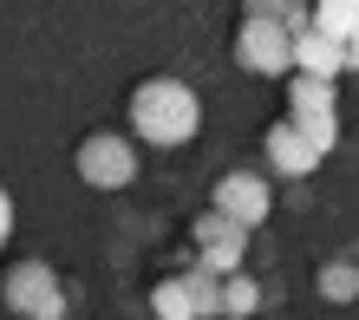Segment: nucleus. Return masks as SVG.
<instances>
[{
    "instance_id": "nucleus-1",
    "label": "nucleus",
    "mask_w": 359,
    "mask_h": 320,
    "mask_svg": "<svg viewBox=\"0 0 359 320\" xmlns=\"http://www.w3.org/2000/svg\"><path fill=\"white\" fill-rule=\"evenodd\" d=\"M124 118H131V138L157 144V151H177V144H189V138L203 131V98H196V85L157 72V79H137L131 85Z\"/></svg>"
},
{
    "instance_id": "nucleus-2",
    "label": "nucleus",
    "mask_w": 359,
    "mask_h": 320,
    "mask_svg": "<svg viewBox=\"0 0 359 320\" xmlns=\"http://www.w3.org/2000/svg\"><path fill=\"white\" fill-rule=\"evenodd\" d=\"M0 301L13 320H66V281H59L53 262H13L0 274Z\"/></svg>"
},
{
    "instance_id": "nucleus-3",
    "label": "nucleus",
    "mask_w": 359,
    "mask_h": 320,
    "mask_svg": "<svg viewBox=\"0 0 359 320\" xmlns=\"http://www.w3.org/2000/svg\"><path fill=\"white\" fill-rule=\"evenodd\" d=\"M72 170L86 189H131L137 183V144L124 131H92V138H79Z\"/></svg>"
},
{
    "instance_id": "nucleus-4",
    "label": "nucleus",
    "mask_w": 359,
    "mask_h": 320,
    "mask_svg": "<svg viewBox=\"0 0 359 320\" xmlns=\"http://www.w3.org/2000/svg\"><path fill=\"white\" fill-rule=\"evenodd\" d=\"M189 242H196V262H189V268L216 274V281L242 274V262H248V229L236 216H222V209H209V216L189 222Z\"/></svg>"
},
{
    "instance_id": "nucleus-5",
    "label": "nucleus",
    "mask_w": 359,
    "mask_h": 320,
    "mask_svg": "<svg viewBox=\"0 0 359 320\" xmlns=\"http://www.w3.org/2000/svg\"><path fill=\"white\" fill-rule=\"evenodd\" d=\"M236 66L255 79H287L294 72V39L281 20H242L236 27Z\"/></svg>"
},
{
    "instance_id": "nucleus-6",
    "label": "nucleus",
    "mask_w": 359,
    "mask_h": 320,
    "mask_svg": "<svg viewBox=\"0 0 359 320\" xmlns=\"http://www.w3.org/2000/svg\"><path fill=\"white\" fill-rule=\"evenodd\" d=\"M209 209H222V216H236L248 236L274 216V189L262 170H229V177H216V196H209Z\"/></svg>"
},
{
    "instance_id": "nucleus-7",
    "label": "nucleus",
    "mask_w": 359,
    "mask_h": 320,
    "mask_svg": "<svg viewBox=\"0 0 359 320\" xmlns=\"http://www.w3.org/2000/svg\"><path fill=\"white\" fill-rule=\"evenodd\" d=\"M262 164L274 170V177H294V183H301V177L320 170V151H313V144L281 118V124H268V138H262Z\"/></svg>"
},
{
    "instance_id": "nucleus-8",
    "label": "nucleus",
    "mask_w": 359,
    "mask_h": 320,
    "mask_svg": "<svg viewBox=\"0 0 359 320\" xmlns=\"http://www.w3.org/2000/svg\"><path fill=\"white\" fill-rule=\"evenodd\" d=\"M294 72H313V79H340L346 72V46L327 33H294Z\"/></svg>"
},
{
    "instance_id": "nucleus-9",
    "label": "nucleus",
    "mask_w": 359,
    "mask_h": 320,
    "mask_svg": "<svg viewBox=\"0 0 359 320\" xmlns=\"http://www.w3.org/2000/svg\"><path fill=\"white\" fill-rule=\"evenodd\" d=\"M313 288H320V301H333V307L359 301V262H353V255H327L320 274H313Z\"/></svg>"
},
{
    "instance_id": "nucleus-10",
    "label": "nucleus",
    "mask_w": 359,
    "mask_h": 320,
    "mask_svg": "<svg viewBox=\"0 0 359 320\" xmlns=\"http://www.w3.org/2000/svg\"><path fill=\"white\" fill-rule=\"evenodd\" d=\"M151 314H157V320H203V314H196V288H189V274H170V281L151 288Z\"/></svg>"
},
{
    "instance_id": "nucleus-11",
    "label": "nucleus",
    "mask_w": 359,
    "mask_h": 320,
    "mask_svg": "<svg viewBox=\"0 0 359 320\" xmlns=\"http://www.w3.org/2000/svg\"><path fill=\"white\" fill-rule=\"evenodd\" d=\"M301 112H333V79L287 72V118H301Z\"/></svg>"
},
{
    "instance_id": "nucleus-12",
    "label": "nucleus",
    "mask_w": 359,
    "mask_h": 320,
    "mask_svg": "<svg viewBox=\"0 0 359 320\" xmlns=\"http://www.w3.org/2000/svg\"><path fill=\"white\" fill-rule=\"evenodd\" d=\"M313 33H327V39H346L359 33V0H313Z\"/></svg>"
},
{
    "instance_id": "nucleus-13",
    "label": "nucleus",
    "mask_w": 359,
    "mask_h": 320,
    "mask_svg": "<svg viewBox=\"0 0 359 320\" xmlns=\"http://www.w3.org/2000/svg\"><path fill=\"white\" fill-rule=\"evenodd\" d=\"M255 314H262V281L242 268L222 281V320H255Z\"/></svg>"
},
{
    "instance_id": "nucleus-14",
    "label": "nucleus",
    "mask_w": 359,
    "mask_h": 320,
    "mask_svg": "<svg viewBox=\"0 0 359 320\" xmlns=\"http://www.w3.org/2000/svg\"><path fill=\"white\" fill-rule=\"evenodd\" d=\"M287 124H294V131H301L320 157L333 151V144H340V112H301V118H287Z\"/></svg>"
},
{
    "instance_id": "nucleus-15",
    "label": "nucleus",
    "mask_w": 359,
    "mask_h": 320,
    "mask_svg": "<svg viewBox=\"0 0 359 320\" xmlns=\"http://www.w3.org/2000/svg\"><path fill=\"white\" fill-rule=\"evenodd\" d=\"M294 0H242V20H287Z\"/></svg>"
},
{
    "instance_id": "nucleus-16",
    "label": "nucleus",
    "mask_w": 359,
    "mask_h": 320,
    "mask_svg": "<svg viewBox=\"0 0 359 320\" xmlns=\"http://www.w3.org/2000/svg\"><path fill=\"white\" fill-rule=\"evenodd\" d=\"M7 236H13V196H7V183H0V248H7Z\"/></svg>"
},
{
    "instance_id": "nucleus-17",
    "label": "nucleus",
    "mask_w": 359,
    "mask_h": 320,
    "mask_svg": "<svg viewBox=\"0 0 359 320\" xmlns=\"http://www.w3.org/2000/svg\"><path fill=\"white\" fill-rule=\"evenodd\" d=\"M294 7H313V0H294Z\"/></svg>"
}]
</instances>
